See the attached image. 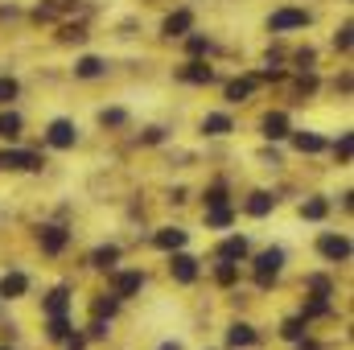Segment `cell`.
Masks as SVG:
<instances>
[{
  "instance_id": "cell-1",
  "label": "cell",
  "mask_w": 354,
  "mask_h": 350,
  "mask_svg": "<svg viewBox=\"0 0 354 350\" xmlns=\"http://www.w3.org/2000/svg\"><path fill=\"white\" fill-rule=\"evenodd\" d=\"M301 25H309V12H305V8H280V12H272V17H268V29H272V33L301 29Z\"/></svg>"
},
{
  "instance_id": "cell-2",
  "label": "cell",
  "mask_w": 354,
  "mask_h": 350,
  "mask_svg": "<svg viewBox=\"0 0 354 350\" xmlns=\"http://www.w3.org/2000/svg\"><path fill=\"white\" fill-rule=\"evenodd\" d=\"M280 264H284V252H280V248H272V252H264V256L256 260V280H260V288H268V284L276 280Z\"/></svg>"
},
{
  "instance_id": "cell-3",
  "label": "cell",
  "mask_w": 354,
  "mask_h": 350,
  "mask_svg": "<svg viewBox=\"0 0 354 350\" xmlns=\"http://www.w3.org/2000/svg\"><path fill=\"white\" fill-rule=\"evenodd\" d=\"M0 169H41L37 153H21V149H4L0 153Z\"/></svg>"
},
{
  "instance_id": "cell-4",
  "label": "cell",
  "mask_w": 354,
  "mask_h": 350,
  "mask_svg": "<svg viewBox=\"0 0 354 350\" xmlns=\"http://www.w3.org/2000/svg\"><path fill=\"white\" fill-rule=\"evenodd\" d=\"M75 136H79V132H75L71 120H54V124H50V145H54V149H71Z\"/></svg>"
},
{
  "instance_id": "cell-5",
  "label": "cell",
  "mask_w": 354,
  "mask_h": 350,
  "mask_svg": "<svg viewBox=\"0 0 354 350\" xmlns=\"http://www.w3.org/2000/svg\"><path fill=\"white\" fill-rule=\"evenodd\" d=\"M317 248H322V256H326V260H346V256H351V243H346L342 235H322V243H317Z\"/></svg>"
},
{
  "instance_id": "cell-6",
  "label": "cell",
  "mask_w": 354,
  "mask_h": 350,
  "mask_svg": "<svg viewBox=\"0 0 354 350\" xmlns=\"http://www.w3.org/2000/svg\"><path fill=\"white\" fill-rule=\"evenodd\" d=\"M66 239H71V235H66V227H46V231H41V252L58 256V252L66 248Z\"/></svg>"
},
{
  "instance_id": "cell-7",
  "label": "cell",
  "mask_w": 354,
  "mask_h": 350,
  "mask_svg": "<svg viewBox=\"0 0 354 350\" xmlns=\"http://www.w3.org/2000/svg\"><path fill=\"white\" fill-rule=\"evenodd\" d=\"M25 288H29V276H25V272H4V280H0V297L12 301V297H21Z\"/></svg>"
},
{
  "instance_id": "cell-8",
  "label": "cell",
  "mask_w": 354,
  "mask_h": 350,
  "mask_svg": "<svg viewBox=\"0 0 354 350\" xmlns=\"http://www.w3.org/2000/svg\"><path fill=\"white\" fill-rule=\"evenodd\" d=\"M169 272H174V280H181V284H189V280L198 276V260H194V256H174V264H169Z\"/></svg>"
},
{
  "instance_id": "cell-9",
  "label": "cell",
  "mask_w": 354,
  "mask_h": 350,
  "mask_svg": "<svg viewBox=\"0 0 354 350\" xmlns=\"http://www.w3.org/2000/svg\"><path fill=\"white\" fill-rule=\"evenodd\" d=\"M140 284H145V272H120L115 276V297H132V293H140Z\"/></svg>"
},
{
  "instance_id": "cell-10",
  "label": "cell",
  "mask_w": 354,
  "mask_h": 350,
  "mask_svg": "<svg viewBox=\"0 0 354 350\" xmlns=\"http://www.w3.org/2000/svg\"><path fill=\"white\" fill-rule=\"evenodd\" d=\"M189 25H194V17L181 8V12H169V17H165V25H161V29H165L169 37H185V33H189Z\"/></svg>"
},
{
  "instance_id": "cell-11",
  "label": "cell",
  "mask_w": 354,
  "mask_h": 350,
  "mask_svg": "<svg viewBox=\"0 0 354 350\" xmlns=\"http://www.w3.org/2000/svg\"><path fill=\"white\" fill-rule=\"evenodd\" d=\"M227 342H231V347H252V342H256V330H252L248 322H235V326L227 330Z\"/></svg>"
},
{
  "instance_id": "cell-12",
  "label": "cell",
  "mask_w": 354,
  "mask_h": 350,
  "mask_svg": "<svg viewBox=\"0 0 354 350\" xmlns=\"http://www.w3.org/2000/svg\"><path fill=\"white\" fill-rule=\"evenodd\" d=\"M264 136H268V140H280V136H288V120H284L280 111H272V116L264 120Z\"/></svg>"
},
{
  "instance_id": "cell-13",
  "label": "cell",
  "mask_w": 354,
  "mask_h": 350,
  "mask_svg": "<svg viewBox=\"0 0 354 350\" xmlns=\"http://www.w3.org/2000/svg\"><path fill=\"white\" fill-rule=\"evenodd\" d=\"M103 71H107V62H103V58H83V62L75 66V75H79V79H99Z\"/></svg>"
},
{
  "instance_id": "cell-14",
  "label": "cell",
  "mask_w": 354,
  "mask_h": 350,
  "mask_svg": "<svg viewBox=\"0 0 354 350\" xmlns=\"http://www.w3.org/2000/svg\"><path fill=\"white\" fill-rule=\"evenodd\" d=\"M272 206H276V198L260 190V194H252V202H248V214H256V219H264V214L272 210Z\"/></svg>"
},
{
  "instance_id": "cell-15",
  "label": "cell",
  "mask_w": 354,
  "mask_h": 350,
  "mask_svg": "<svg viewBox=\"0 0 354 350\" xmlns=\"http://www.w3.org/2000/svg\"><path fill=\"white\" fill-rule=\"evenodd\" d=\"M185 243V231H177V227H165V231H157V248H165V252H174Z\"/></svg>"
},
{
  "instance_id": "cell-16",
  "label": "cell",
  "mask_w": 354,
  "mask_h": 350,
  "mask_svg": "<svg viewBox=\"0 0 354 350\" xmlns=\"http://www.w3.org/2000/svg\"><path fill=\"white\" fill-rule=\"evenodd\" d=\"M292 145H297L301 153H322V149H326V140H322V136H313V132H297V136H292Z\"/></svg>"
},
{
  "instance_id": "cell-17",
  "label": "cell",
  "mask_w": 354,
  "mask_h": 350,
  "mask_svg": "<svg viewBox=\"0 0 354 350\" xmlns=\"http://www.w3.org/2000/svg\"><path fill=\"white\" fill-rule=\"evenodd\" d=\"M218 256H223V260H239V256H248V239H243V235L227 239V243L218 248Z\"/></svg>"
},
{
  "instance_id": "cell-18",
  "label": "cell",
  "mask_w": 354,
  "mask_h": 350,
  "mask_svg": "<svg viewBox=\"0 0 354 350\" xmlns=\"http://www.w3.org/2000/svg\"><path fill=\"white\" fill-rule=\"evenodd\" d=\"M66 297H71L66 288H54V293L46 297V313H50V317H62V313H66Z\"/></svg>"
},
{
  "instance_id": "cell-19",
  "label": "cell",
  "mask_w": 354,
  "mask_h": 350,
  "mask_svg": "<svg viewBox=\"0 0 354 350\" xmlns=\"http://www.w3.org/2000/svg\"><path fill=\"white\" fill-rule=\"evenodd\" d=\"M181 79H185V83H210L214 75H210V66H202V62H189V66L181 71Z\"/></svg>"
},
{
  "instance_id": "cell-20",
  "label": "cell",
  "mask_w": 354,
  "mask_h": 350,
  "mask_svg": "<svg viewBox=\"0 0 354 350\" xmlns=\"http://www.w3.org/2000/svg\"><path fill=\"white\" fill-rule=\"evenodd\" d=\"M202 132H210V136H227V132H231V120H227V116H206V120H202Z\"/></svg>"
},
{
  "instance_id": "cell-21",
  "label": "cell",
  "mask_w": 354,
  "mask_h": 350,
  "mask_svg": "<svg viewBox=\"0 0 354 350\" xmlns=\"http://www.w3.org/2000/svg\"><path fill=\"white\" fill-rule=\"evenodd\" d=\"M0 136H4V140H17V136H21V116H17V111L0 116Z\"/></svg>"
},
{
  "instance_id": "cell-22",
  "label": "cell",
  "mask_w": 354,
  "mask_h": 350,
  "mask_svg": "<svg viewBox=\"0 0 354 350\" xmlns=\"http://www.w3.org/2000/svg\"><path fill=\"white\" fill-rule=\"evenodd\" d=\"M252 91H256V79H235V83L227 87V99H231V103H239V99H248Z\"/></svg>"
},
{
  "instance_id": "cell-23",
  "label": "cell",
  "mask_w": 354,
  "mask_h": 350,
  "mask_svg": "<svg viewBox=\"0 0 354 350\" xmlns=\"http://www.w3.org/2000/svg\"><path fill=\"white\" fill-rule=\"evenodd\" d=\"M115 260H120V248H99V252L91 256L95 268H115Z\"/></svg>"
},
{
  "instance_id": "cell-24",
  "label": "cell",
  "mask_w": 354,
  "mask_h": 350,
  "mask_svg": "<svg viewBox=\"0 0 354 350\" xmlns=\"http://www.w3.org/2000/svg\"><path fill=\"white\" fill-rule=\"evenodd\" d=\"M301 214L317 223V219H326V202H322V198H313V202H305V206H301Z\"/></svg>"
},
{
  "instance_id": "cell-25",
  "label": "cell",
  "mask_w": 354,
  "mask_h": 350,
  "mask_svg": "<svg viewBox=\"0 0 354 350\" xmlns=\"http://www.w3.org/2000/svg\"><path fill=\"white\" fill-rule=\"evenodd\" d=\"M206 223H210V227H227V223H231V210H227V206H210Z\"/></svg>"
},
{
  "instance_id": "cell-26",
  "label": "cell",
  "mask_w": 354,
  "mask_h": 350,
  "mask_svg": "<svg viewBox=\"0 0 354 350\" xmlns=\"http://www.w3.org/2000/svg\"><path fill=\"white\" fill-rule=\"evenodd\" d=\"M17 79H0V103H12V99H17Z\"/></svg>"
},
{
  "instance_id": "cell-27",
  "label": "cell",
  "mask_w": 354,
  "mask_h": 350,
  "mask_svg": "<svg viewBox=\"0 0 354 350\" xmlns=\"http://www.w3.org/2000/svg\"><path fill=\"white\" fill-rule=\"evenodd\" d=\"M71 334V326H66V317H50V338L58 342V338H66Z\"/></svg>"
},
{
  "instance_id": "cell-28",
  "label": "cell",
  "mask_w": 354,
  "mask_h": 350,
  "mask_svg": "<svg viewBox=\"0 0 354 350\" xmlns=\"http://www.w3.org/2000/svg\"><path fill=\"white\" fill-rule=\"evenodd\" d=\"M301 313H305V322H309V317H322V313H330V305H326V301H309Z\"/></svg>"
},
{
  "instance_id": "cell-29",
  "label": "cell",
  "mask_w": 354,
  "mask_h": 350,
  "mask_svg": "<svg viewBox=\"0 0 354 350\" xmlns=\"http://www.w3.org/2000/svg\"><path fill=\"white\" fill-rule=\"evenodd\" d=\"M301 334H305V322H297V317H292V322H284V338H292V342H297Z\"/></svg>"
},
{
  "instance_id": "cell-30",
  "label": "cell",
  "mask_w": 354,
  "mask_h": 350,
  "mask_svg": "<svg viewBox=\"0 0 354 350\" xmlns=\"http://www.w3.org/2000/svg\"><path fill=\"white\" fill-rule=\"evenodd\" d=\"M334 46H338V50H351V25H342V29L334 33Z\"/></svg>"
},
{
  "instance_id": "cell-31",
  "label": "cell",
  "mask_w": 354,
  "mask_h": 350,
  "mask_svg": "<svg viewBox=\"0 0 354 350\" xmlns=\"http://www.w3.org/2000/svg\"><path fill=\"white\" fill-rule=\"evenodd\" d=\"M334 153H338V161H351V132H346V136L334 145Z\"/></svg>"
},
{
  "instance_id": "cell-32",
  "label": "cell",
  "mask_w": 354,
  "mask_h": 350,
  "mask_svg": "<svg viewBox=\"0 0 354 350\" xmlns=\"http://www.w3.org/2000/svg\"><path fill=\"white\" fill-rule=\"evenodd\" d=\"M235 276H239V272H235L231 264H223V268H218V284H235Z\"/></svg>"
},
{
  "instance_id": "cell-33",
  "label": "cell",
  "mask_w": 354,
  "mask_h": 350,
  "mask_svg": "<svg viewBox=\"0 0 354 350\" xmlns=\"http://www.w3.org/2000/svg\"><path fill=\"white\" fill-rule=\"evenodd\" d=\"M206 50H210L206 37H189V54H206Z\"/></svg>"
},
{
  "instance_id": "cell-34",
  "label": "cell",
  "mask_w": 354,
  "mask_h": 350,
  "mask_svg": "<svg viewBox=\"0 0 354 350\" xmlns=\"http://www.w3.org/2000/svg\"><path fill=\"white\" fill-rule=\"evenodd\" d=\"M309 284H313V293H322V297H326V293H330V280H326V276H313V280H309Z\"/></svg>"
},
{
  "instance_id": "cell-35",
  "label": "cell",
  "mask_w": 354,
  "mask_h": 350,
  "mask_svg": "<svg viewBox=\"0 0 354 350\" xmlns=\"http://www.w3.org/2000/svg\"><path fill=\"white\" fill-rule=\"evenodd\" d=\"M99 120H103V124H124V111H103Z\"/></svg>"
},
{
  "instance_id": "cell-36",
  "label": "cell",
  "mask_w": 354,
  "mask_h": 350,
  "mask_svg": "<svg viewBox=\"0 0 354 350\" xmlns=\"http://www.w3.org/2000/svg\"><path fill=\"white\" fill-rule=\"evenodd\" d=\"M206 202H210V206H223V202H227V194H223V190H210V194H206Z\"/></svg>"
},
{
  "instance_id": "cell-37",
  "label": "cell",
  "mask_w": 354,
  "mask_h": 350,
  "mask_svg": "<svg viewBox=\"0 0 354 350\" xmlns=\"http://www.w3.org/2000/svg\"><path fill=\"white\" fill-rule=\"evenodd\" d=\"M95 313H99V317H103V313L111 317V313H115V301H99V305H95Z\"/></svg>"
},
{
  "instance_id": "cell-38",
  "label": "cell",
  "mask_w": 354,
  "mask_h": 350,
  "mask_svg": "<svg viewBox=\"0 0 354 350\" xmlns=\"http://www.w3.org/2000/svg\"><path fill=\"white\" fill-rule=\"evenodd\" d=\"M66 350H87V342H83V338H71V347Z\"/></svg>"
},
{
  "instance_id": "cell-39",
  "label": "cell",
  "mask_w": 354,
  "mask_h": 350,
  "mask_svg": "<svg viewBox=\"0 0 354 350\" xmlns=\"http://www.w3.org/2000/svg\"><path fill=\"white\" fill-rule=\"evenodd\" d=\"M297 350H322V347H317V342H301Z\"/></svg>"
},
{
  "instance_id": "cell-40",
  "label": "cell",
  "mask_w": 354,
  "mask_h": 350,
  "mask_svg": "<svg viewBox=\"0 0 354 350\" xmlns=\"http://www.w3.org/2000/svg\"><path fill=\"white\" fill-rule=\"evenodd\" d=\"M161 350H181V347H177V342H165V347H161Z\"/></svg>"
},
{
  "instance_id": "cell-41",
  "label": "cell",
  "mask_w": 354,
  "mask_h": 350,
  "mask_svg": "<svg viewBox=\"0 0 354 350\" xmlns=\"http://www.w3.org/2000/svg\"><path fill=\"white\" fill-rule=\"evenodd\" d=\"M0 350H8V347H0Z\"/></svg>"
}]
</instances>
